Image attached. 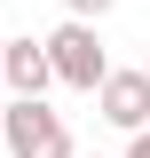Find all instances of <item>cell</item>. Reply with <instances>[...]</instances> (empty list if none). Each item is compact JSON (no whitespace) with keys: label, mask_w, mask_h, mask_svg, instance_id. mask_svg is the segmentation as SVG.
I'll use <instances>...</instances> for the list:
<instances>
[{"label":"cell","mask_w":150,"mask_h":158,"mask_svg":"<svg viewBox=\"0 0 150 158\" xmlns=\"http://www.w3.org/2000/svg\"><path fill=\"white\" fill-rule=\"evenodd\" d=\"M48 56H56V79L71 87V95H95V87L119 71L111 48H103V24H79V16H63L56 32H48Z\"/></svg>","instance_id":"cell-1"},{"label":"cell","mask_w":150,"mask_h":158,"mask_svg":"<svg viewBox=\"0 0 150 158\" xmlns=\"http://www.w3.org/2000/svg\"><path fill=\"white\" fill-rule=\"evenodd\" d=\"M8 158H79L63 111L48 103H8Z\"/></svg>","instance_id":"cell-2"},{"label":"cell","mask_w":150,"mask_h":158,"mask_svg":"<svg viewBox=\"0 0 150 158\" xmlns=\"http://www.w3.org/2000/svg\"><path fill=\"white\" fill-rule=\"evenodd\" d=\"M95 111H103V127H119V135H150V71L142 63H134V71H111L95 87Z\"/></svg>","instance_id":"cell-3"},{"label":"cell","mask_w":150,"mask_h":158,"mask_svg":"<svg viewBox=\"0 0 150 158\" xmlns=\"http://www.w3.org/2000/svg\"><path fill=\"white\" fill-rule=\"evenodd\" d=\"M0 79H8V103H48V87H63V79H56V56H48V40H8Z\"/></svg>","instance_id":"cell-4"},{"label":"cell","mask_w":150,"mask_h":158,"mask_svg":"<svg viewBox=\"0 0 150 158\" xmlns=\"http://www.w3.org/2000/svg\"><path fill=\"white\" fill-rule=\"evenodd\" d=\"M63 8H71L79 24H103V16H111V8H119V0H63Z\"/></svg>","instance_id":"cell-5"},{"label":"cell","mask_w":150,"mask_h":158,"mask_svg":"<svg viewBox=\"0 0 150 158\" xmlns=\"http://www.w3.org/2000/svg\"><path fill=\"white\" fill-rule=\"evenodd\" d=\"M127 158H150V135H127Z\"/></svg>","instance_id":"cell-6"},{"label":"cell","mask_w":150,"mask_h":158,"mask_svg":"<svg viewBox=\"0 0 150 158\" xmlns=\"http://www.w3.org/2000/svg\"><path fill=\"white\" fill-rule=\"evenodd\" d=\"M0 158H8V103H0Z\"/></svg>","instance_id":"cell-7"},{"label":"cell","mask_w":150,"mask_h":158,"mask_svg":"<svg viewBox=\"0 0 150 158\" xmlns=\"http://www.w3.org/2000/svg\"><path fill=\"white\" fill-rule=\"evenodd\" d=\"M0 63H8V32H0Z\"/></svg>","instance_id":"cell-8"},{"label":"cell","mask_w":150,"mask_h":158,"mask_svg":"<svg viewBox=\"0 0 150 158\" xmlns=\"http://www.w3.org/2000/svg\"><path fill=\"white\" fill-rule=\"evenodd\" d=\"M142 71H150V56H142Z\"/></svg>","instance_id":"cell-9"},{"label":"cell","mask_w":150,"mask_h":158,"mask_svg":"<svg viewBox=\"0 0 150 158\" xmlns=\"http://www.w3.org/2000/svg\"><path fill=\"white\" fill-rule=\"evenodd\" d=\"M95 158H103V150H95Z\"/></svg>","instance_id":"cell-10"}]
</instances>
